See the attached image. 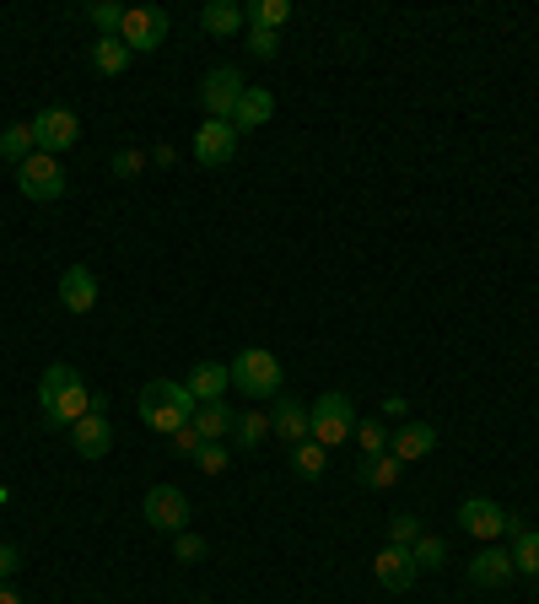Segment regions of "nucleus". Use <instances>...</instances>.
I'll return each mask as SVG.
<instances>
[{
  "mask_svg": "<svg viewBox=\"0 0 539 604\" xmlns=\"http://www.w3.org/2000/svg\"><path fill=\"white\" fill-rule=\"evenodd\" d=\"M189 389H195V400H200V405H216L227 389H232V367L200 362L195 372H189Z\"/></svg>",
  "mask_w": 539,
  "mask_h": 604,
  "instance_id": "18",
  "label": "nucleus"
},
{
  "mask_svg": "<svg viewBox=\"0 0 539 604\" xmlns=\"http://www.w3.org/2000/svg\"><path fill=\"white\" fill-rule=\"evenodd\" d=\"M512 540H518V545H512V566L529 572V577H539V534L524 529V534H512Z\"/></svg>",
  "mask_w": 539,
  "mask_h": 604,
  "instance_id": "27",
  "label": "nucleus"
},
{
  "mask_svg": "<svg viewBox=\"0 0 539 604\" xmlns=\"http://www.w3.org/2000/svg\"><path fill=\"white\" fill-rule=\"evenodd\" d=\"M141 421H146L152 432H167V438L189 427V416H184V410H173V405H163L157 395H146V389H141Z\"/></svg>",
  "mask_w": 539,
  "mask_h": 604,
  "instance_id": "19",
  "label": "nucleus"
},
{
  "mask_svg": "<svg viewBox=\"0 0 539 604\" xmlns=\"http://www.w3.org/2000/svg\"><path fill=\"white\" fill-rule=\"evenodd\" d=\"M243 17H249L253 28H265V33H276V28H281V22H287V17H291V6H287V0H253L249 11H243Z\"/></svg>",
  "mask_w": 539,
  "mask_h": 604,
  "instance_id": "26",
  "label": "nucleus"
},
{
  "mask_svg": "<svg viewBox=\"0 0 539 604\" xmlns=\"http://www.w3.org/2000/svg\"><path fill=\"white\" fill-rule=\"evenodd\" d=\"M362 481L377 485V491H383V485H394V481H400V459H394V453H373V459H367V470H362Z\"/></svg>",
  "mask_w": 539,
  "mask_h": 604,
  "instance_id": "28",
  "label": "nucleus"
},
{
  "mask_svg": "<svg viewBox=\"0 0 539 604\" xmlns=\"http://www.w3.org/2000/svg\"><path fill=\"white\" fill-rule=\"evenodd\" d=\"M0 604H22V600H17V594H11V588H0Z\"/></svg>",
  "mask_w": 539,
  "mask_h": 604,
  "instance_id": "40",
  "label": "nucleus"
},
{
  "mask_svg": "<svg viewBox=\"0 0 539 604\" xmlns=\"http://www.w3.org/2000/svg\"><path fill=\"white\" fill-rule=\"evenodd\" d=\"M437 448V427H426V421H405L394 438H388V453L400 459V464H411V459H426Z\"/></svg>",
  "mask_w": 539,
  "mask_h": 604,
  "instance_id": "15",
  "label": "nucleus"
},
{
  "mask_svg": "<svg viewBox=\"0 0 539 604\" xmlns=\"http://www.w3.org/2000/svg\"><path fill=\"white\" fill-rule=\"evenodd\" d=\"M33 146H39V141H33V124H11V130H0V157L6 162L22 167V162L33 157Z\"/></svg>",
  "mask_w": 539,
  "mask_h": 604,
  "instance_id": "24",
  "label": "nucleus"
},
{
  "mask_svg": "<svg viewBox=\"0 0 539 604\" xmlns=\"http://www.w3.org/2000/svg\"><path fill=\"white\" fill-rule=\"evenodd\" d=\"M92 65H97L103 76H125V71H129L125 39H97V43H92Z\"/></svg>",
  "mask_w": 539,
  "mask_h": 604,
  "instance_id": "22",
  "label": "nucleus"
},
{
  "mask_svg": "<svg viewBox=\"0 0 539 604\" xmlns=\"http://www.w3.org/2000/svg\"><path fill=\"white\" fill-rule=\"evenodd\" d=\"M60 303H65L71 314H92V308H97V276H92L86 265H71V270L60 276Z\"/></svg>",
  "mask_w": 539,
  "mask_h": 604,
  "instance_id": "14",
  "label": "nucleus"
},
{
  "mask_svg": "<svg viewBox=\"0 0 539 604\" xmlns=\"http://www.w3.org/2000/svg\"><path fill=\"white\" fill-rule=\"evenodd\" d=\"M200 22H206V33H216V39H232L243 28V11L232 0H210L206 11H200Z\"/></svg>",
  "mask_w": 539,
  "mask_h": 604,
  "instance_id": "20",
  "label": "nucleus"
},
{
  "mask_svg": "<svg viewBox=\"0 0 539 604\" xmlns=\"http://www.w3.org/2000/svg\"><path fill=\"white\" fill-rule=\"evenodd\" d=\"M411 556H415V566H443L448 562V545H443L437 534H421V540L411 545Z\"/></svg>",
  "mask_w": 539,
  "mask_h": 604,
  "instance_id": "31",
  "label": "nucleus"
},
{
  "mask_svg": "<svg viewBox=\"0 0 539 604\" xmlns=\"http://www.w3.org/2000/svg\"><path fill=\"white\" fill-rule=\"evenodd\" d=\"M146 395H157L163 405H173V410H184L189 421H195V410H200V400H195V389H189V383H173V378H152V383H146Z\"/></svg>",
  "mask_w": 539,
  "mask_h": 604,
  "instance_id": "21",
  "label": "nucleus"
},
{
  "mask_svg": "<svg viewBox=\"0 0 539 604\" xmlns=\"http://www.w3.org/2000/svg\"><path fill=\"white\" fill-rule=\"evenodd\" d=\"M291 464H297V475H308V481H319V475H324V464H330V448H324V443H313V438H308V443H297V448H291Z\"/></svg>",
  "mask_w": 539,
  "mask_h": 604,
  "instance_id": "25",
  "label": "nucleus"
},
{
  "mask_svg": "<svg viewBox=\"0 0 539 604\" xmlns=\"http://www.w3.org/2000/svg\"><path fill=\"white\" fill-rule=\"evenodd\" d=\"M276 49H281V39H276V33H265V28H253V33H249V54H259V60H270Z\"/></svg>",
  "mask_w": 539,
  "mask_h": 604,
  "instance_id": "37",
  "label": "nucleus"
},
{
  "mask_svg": "<svg viewBox=\"0 0 539 604\" xmlns=\"http://www.w3.org/2000/svg\"><path fill=\"white\" fill-rule=\"evenodd\" d=\"M173 556H178V562H200V556H206V540H200V534H178Z\"/></svg>",
  "mask_w": 539,
  "mask_h": 604,
  "instance_id": "35",
  "label": "nucleus"
},
{
  "mask_svg": "<svg viewBox=\"0 0 539 604\" xmlns=\"http://www.w3.org/2000/svg\"><path fill=\"white\" fill-rule=\"evenodd\" d=\"M195 432H200L206 443H221V438L232 432V416H227V405H221V400L200 405V410H195Z\"/></svg>",
  "mask_w": 539,
  "mask_h": 604,
  "instance_id": "23",
  "label": "nucleus"
},
{
  "mask_svg": "<svg viewBox=\"0 0 539 604\" xmlns=\"http://www.w3.org/2000/svg\"><path fill=\"white\" fill-rule=\"evenodd\" d=\"M232 389L249 400H276L281 395V362L270 351H238L232 362Z\"/></svg>",
  "mask_w": 539,
  "mask_h": 604,
  "instance_id": "2",
  "label": "nucleus"
},
{
  "mask_svg": "<svg viewBox=\"0 0 539 604\" xmlns=\"http://www.w3.org/2000/svg\"><path fill=\"white\" fill-rule=\"evenodd\" d=\"M232 432H238V443H243V448H259V443H265V432H270V421H265L259 410H249V416H238V421H232Z\"/></svg>",
  "mask_w": 539,
  "mask_h": 604,
  "instance_id": "29",
  "label": "nucleus"
},
{
  "mask_svg": "<svg viewBox=\"0 0 539 604\" xmlns=\"http://www.w3.org/2000/svg\"><path fill=\"white\" fill-rule=\"evenodd\" d=\"M238 98H243V76L232 71V65H216L206 76V86H200V103H206L210 120L232 124V109H238Z\"/></svg>",
  "mask_w": 539,
  "mask_h": 604,
  "instance_id": "7",
  "label": "nucleus"
},
{
  "mask_svg": "<svg viewBox=\"0 0 539 604\" xmlns=\"http://www.w3.org/2000/svg\"><path fill=\"white\" fill-rule=\"evenodd\" d=\"M167 443H173V453H200V448H206V438H200V432H195V421H189V427H184V432H173Z\"/></svg>",
  "mask_w": 539,
  "mask_h": 604,
  "instance_id": "36",
  "label": "nucleus"
},
{
  "mask_svg": "<svg viewBox=\"0 0 539 604\" xmlns=\"http://www.w3.org/2000/svg\"><path fill=\"white\" fill-rule=\"evenodd\" d=\"M86 17L108 33V39H120V28H125V6H108V0H97V6H86Z\"/></svg>",
  "mask_w": 539,
  "mask_h": 604,
  "instance_id": "30",
  "label": "nucleus"
},
{
  "mask_svg": "<svg viewBox=\"0 0 539 604\" xmlns=\"http://www.w3.org/2000/svg\"><path fill=\"white\" fill-rule=\"evenodd\" d=\"M238 157V130L221 120H206L195 130V162L200 167H227V162Z\"/></svg>",
  "mask_w": 539,
  "mask_h": 604,
  "instance_id": "9",
  "label": "nucleus"
},
{
  "mask_svg": "<svg viewBox=\"0 0 539 604\" xmlns=\"http://www.w3.org/2000/svg\"><path fill=\"white\" fill-rule=\"evenodd\" d=\"M17 566H22V551L17 545H0V577H11Z\"/></svg>",
  "mask_w": 539,
  "mask_h": 604,
  "instance_id": "39",
  "label": "nucleus"
},
{
  "mask_svg": "<svg viewBox=\"0 0 539 604\" xmlns=\"http://www.w3.org/2000/svg\"><path fill=\"white\" fill-rule=\"evenodd\" d=\"M120 39H125V49L135 54H152V49H163L167 39V11L163 6H129L125 11V28H120Z\"/></svg>",
  "mask_w": 539,
  "mask_h": 604,
  "instance_id": "5",
  "label": "nucleus"
},
{
  "mask_svg": "<svg viewBox=\"0 0 539 604\" xmlns=\"http://www.w3.org/2000/svg\"><path fill=\"white\" fill-rule=\"evenodd\" d=\"M270 114H276L270 86H243V98H238V109H232V130H238V135H243V130H259Z\"/></svg>",
  "mask_w": 539,
  "mask_h": 604,
  "instance_id": "17",
  "label": "nucleus"
},
{
  "mask_svg": "<svg viewBox=\"0 0 539 604\" xmlns=\"http://www.w3.org/2000/svg\"><path fill=\"white\" fill-rule=\"evenodd\" d=\"M373 572H377V583L388 588V594H405L415 583V556H411V545H388V551H377V562H373Z\"/></svg>",
  "mask_w": 539,
  "mask_h": 604,
  "instance_id": "12",
  "label": "nucleus"
},
{
  "mask_svg": "<svg viewBox=\"0 0 539 604\" xmlns=\"http://www.w3.org/2000/svg\"><path fill=\"white\" fill-rule=\"evenodd\" d=\"M308 416H313V443H324V448L345 443V438L356 432V410H351V400H345L340 389H330V395H319Z\"/></svg>",
  "mask_w": 539,
  "mask_h": 604,
  "instance_id": "3",
  "label": "nucleus"
},
{
  "mask_svg": "<svg viewBox=\"0 0 539 604\" xmlns=\"http://www.w3.org/2000/svg\"><path fill=\"white\" fill-rule=\"evenodd\" d=\"M270 432L281 438V443H308L313 438V416H308V405L291 400V395H276V416H270Z\"/></svg>",
  "mask_w": 539,
  "mask_h": 604,
  "instance_id": "11",
  "label": "nucleus"
},
{
  "mask_svg": "<svg viewBox=\"0 0 539 604\" xmlns=\"http://www.w3.org/2000/svg\"><path fill=\"white\" fill-rule=\"evenodd\" d=\"M415 540H421V519H415V513L388 519V545H415Z\"/></svg>",
  "mask_w": 539,
  "mask_h": 604,
  "instance_id": "33",
  "label": "nucleus"
},
{
  "mask_svg": "<svg viewBox=\"0 0 539 604\" xmlns=\"http://www.w3.org/2000/svg\"><path fill=\"white\" fill-rule=\"evenodd\" d=\"M71 443H76V453H82V459H103V453L114 448V427H108V416H103V410L82 416V421L71 427Z\"/></svg>",
  "mask_w": 539,
  "mask_h": 604,
  "instance_id": "13",
  "label": "nucleus"
},
{
  "mask_svg": "<svg viewBox=\"0 0 539 604\" xmlns=\"http://www.w3.org/2000/svg\"><path fill=\"white\" fill-rule=\"evenodd\" d=\"M195 459H200V470H206V475H221V470H227V448H221V443H206Z\"/></svg>",
  "mask_w": 539,
  "mask_h": 604,
  "instance_id": "34",
  "label": "nucleus"
},
{
  "mask_svg": "<svg viewBox=\"0 0 539 604\" xmlns=\"http://www.w3.org/2000/svg\"><path fill=\"white\" fill-rule=\"evenodd\" d=\"M141 167H146V157H141V152H120V157H114V173H120V178H135Z\"/></svg>",
  "mask_w": 539,
  "mask_h": 604,
  "instance_id": "38",
  "label": "nucleus"
},
{
  "mask_svg": "<svg viewBox=\"0 0 539 604\" xmlns=\"http://www.w3.org/2000/svg\"><path fill=\"white\" fill-rule=\"evenodd\" d=\"M17 190L28 201H60L65 195V167L49 157V152H33V157L17 167Z\"/></svg>",
  "mask_w": 539,
  "mask_h": 604,
  "instance_id": "4",
  "label": "nucleus"
},
{
  "mask_svg": "<svg viewBox=\"0 0 539 604\" xmlns=\"http://www.w3.org/2000/svg\"><path fill=\"white\" fill-rule=\"evenodd\" d=\"M39 405L49 427H76L82 416H92V389L82 383V372L65 362H54L39 378Z\"/></svg>",
  "mask_w": 539,
  "mask_h": 604,
  "instance_id": "1",
  "label": "nucleus"
},
{
  "mask_svg": "<svg viewBox=\"0 0 539 604\" xmlns=\"http://www.w3.org/2000/svg\"><path fill=\"white\" fill-rule=\"evenodd\" d=\"M507 519H512V513L497 508L491 496H469V502L458 508V529H464V534H475V540H486V545H491L497 534H507Z\"/></svg>",
  "mask_w": 539,
  "mask_h": 604,
  "instance_id": "10",
  "label": "nucleus"
},
{
  "mask_svg": "<svg viewBox=\"0 0 539 604\" xmlns=\"http://www.w3.org/2000/svg\"><path fill=\"white\" fill-rule=\"evenodd\" d=\"M146 524L167 529V534H184V524H189V496L178 485H152L146 491Z\"/></svg>",
  "mask_w": 539,
  "mask_h": 604,
  "instance_id": "8",
  "label": "nucleus"
},
{
  "mask_svg": "<svg viewBox=\"0 0 539 604\" xmlns=\"http://www.w3.org/2000/svg\"><path fill=\"white\" fill-rule=\"evenodd\" d=\"M388 438H394V432H388L383 421H362V427H356V443L367 448V453H388Z\"/></svg>",
  "mask_w": 539,
  "mask_h": 604,
  "instance_id": "32",
  "label": "nucleus"
},
{
  "mask_svg": "<svg viewBox=\"0 0 539 604\" xmlns=\"http://www.w3.org/2000/svg\"><path fill=\"white\" fill-rule=\"evenodd\" d=\"M512 572H518V566H512V551H501V545H486V551L469 562V583H475V588H501Z\"/></svg>",
  "mask_w": 539,
  "mask_h": 604,
  "instance_id": "16",
  "label": "nucleus"
},
{
  "mask_svg": "<svg viewBox=\"0 0 539 604\" xmlns=\"http://www.w3.org/2000/svg\"><path fill=\"white\" fill-rule=\"evenodd\" d=\"M33 141H39V152L60 157V152H71L82 141V120L71 109H43L39 120H33Z\"/></svg>",
  "mask_w": 539,
  "mask_h": 604,
  "instance_id": "6",
  "label": "nucleus"
}]
</instances>
